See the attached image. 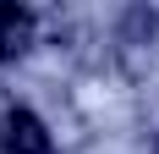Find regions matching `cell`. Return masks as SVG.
<instances>
[{"instance_id":"cell-1","label":"cell","mask_w":159,"mask_h":154,"mask_svg":"<svg viewBox=\"0 0 159 154\" xmlns=\"http://www.w3.org/2000/svg\"><path fill=\"white\" fill-rule=\"evenodd\" d=\"M0 149L6 154H55V143H49L44 121H39L33 110L11 105L6 116H0Z\"/></svg>"},{"instance_id":"cell-2","label":"cell","mask_w":159,"mask_h":154,"mask_svg":"<svg viewBox=\"0 0 159 154\" xmlns=\"http://www.w3.org/2000/svg\"><path fill=\"white\" fill-rule=\"evenodd\" d=\"M33 44V11L16 0H0V61H16Z\"/></svg>"}]
</instances>
